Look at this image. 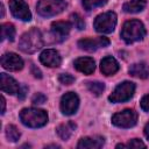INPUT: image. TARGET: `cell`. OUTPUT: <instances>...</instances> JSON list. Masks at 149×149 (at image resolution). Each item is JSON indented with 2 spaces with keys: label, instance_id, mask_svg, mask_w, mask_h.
I'll use <instances>...</instances> for the list:
<instances>
[{
  "label": "cell",
  "instance_id": "603a6c76",
  "mask_svg": "<svg viewBox=\"0 0 149 149\" xmlns=\"http://www.w3.org/2000/svg\"><path fill=\"white\" fill-rule=\"evenodd\" d=\"M88 91L94 95H100L105 90V84L100 81H88L87 83Z\"/></svg>",
  "mask_w": 149,
  "mask_h": 149
},
{
  "label": "cell",
  "instance_id": "9c48e42d",
  "mask_svg": "<svg viewBox=\"0 0 149 149\" xmlns=\"http://www.w3.org/2000/svg\"><path fill=\"white\" fill-rule=\"evenodd\" d=\"M9 9L14 17L21 21H30L31 13L23 0H9Z\"/></svg>",
  "mask_w": 149,
  "mask_h": 149
},
{
  "label": "cell",
  "instance_id": "5b68a950",
  "mask_svg": "<svg viewBox=\"0 0 149 149\" xmlns=\"http://www.w3.org/2000/svg\"><path fill=\"white\" fill-rule=\"evenodd\" d=\"M93 26L98 33L109 34L114 30V28L116 26V14L114 12L102 13L95 17Z\"/></svg>",
  "mask_w": 149,
  "mask_h": 149
},
{
  "label": "cell",
  "instance_id": "ba28073f",
  "mask_svg": "<svg viewBox=\"0 0 149 149\" xmlns=\"http://www.w3.org/2000/svg\"><path fill=\"white\" fill-rule=\"evenodd\" d=\"M79 107V98L74 92L65 93L61 99V111L65 115H72Z\"/></svg>",
  "mask_w": 149,
  "mask_h": 149
},
{
  "label": "cell",
  "instance_id": "44dd1931",
  "mask_svg": "<svg viewBox=\"0 0 149 149\" xmlns=\"http://www.w3.org/2000/svg\"><path fill=\"white\" fill-rule=\"evenodd\" d=\"M15 37V28L12 23H2L1 24V40L13 41Z\"/></svg>",
  "mask_w": 149,
  "mask_h": 149
},
{
  "label": "cell",
  "instance_id": "484cf974",
  "mask_svg": "<svg viewBox=\"0 0 149 149\" xmlns=\"http://www.w3.org/2000/svg\"><path fill=\"white\" fill-rule=\"evenodd\" d=\"M58 80H59V83L63 84V85H71V84L74 81V77H72V76L69 74V73H62V74H59Z\"/></svg>",
  "mask_w": 149,
  "mask_h": 149
},
{
  "label": "cell",
  "instance_id": "e0dca14e",
  "mask_svg": "<svg viewBox=\"0 0 149 149\" xmlns=\"http://www.w3.org/2000/svg\"><path fill=\"white\" fill-rule=\"evenodd\" d=\"M100 70L105 76H112L119 70L118 61L112 56H106L100 62Z\"/></svg>",
  "mask_w": 149,
  "mask_h": 149
},
{
  "label": "cell",
  "instance_id": "7402d4cb",
  "mask_svg": "<svg viewBox=\"0 0 149 149\" xmlns=\"http://www.w3.org/2000/svg\"><path fill=\"white\" fill-rule=\"evenodd\" d=\"M6 136H7L8 141H10V142H16V141H19L21 134H20L19 129H17L14 125H8V126L6 127Z\"/></svg>",
  "mask_w": 149,
  "mask_h": 149
},
{
  "label": "cell",
  "instance_id": "3957f363",
  "mask_svg": "<svg viewBox=\"0 0 149 149\" xmlns=\"http://www.w3.org/2000/svg\"><path fill=\"white\" fill-rule=\"evenodd\" d=\"M146 33V28L140 20H129L123 23L120 35L126 43H134L141 41Z\"/></svg>",
  "mask_w": 149,
  "mask_h": 149
},
{
  "label": "cell",
  "instance_id": "83f0119b",
  "mask_svg": "<svg viewBox=\"0 0 149 149\" xmlns=\"http://www.w3.org/2000/svg\"><path fill=\"white\" fill-rule=\"evenodd\" d=\"M45 101H47V97L43 93H37L33 97V104L35 105H41V104H44Z\"/></svg>",
  "mask_w": 149,
  "mask_h": 149
},
{
  "label": "cell",
  "instance_id": "8fae6325",
  "mask_svg": "<svg viewBox=\"0 0 149 149\" xmlns=\"http://www.w3.org/2000/svg\"><path fill=\"white\" fill-rule=\"evenodd\" d=\"M1 65L8 71H19L23 68V61L19 55L14 52H7L1 57Z\"/></svg>",
  "mask_w": 149,
  "mask_h": 149
},
{
  "label": "cell",
  "instance_id": "d4e9b609",
  "mask_svg": "<svg viewBox=\"0 0 149 149\" xmlns=\"http://www.w3.org/2000/svg\"><path fill=\"white\" fill-rule=\"evenodd\" d=\"M70 19H71L72 26H74L77 29L81 30V29L85 28V22H84V20L80 17V15H78V14H72V15L70 16Z\"/></svg>",
  "mask_w": 149,
  "mask_h": 149
},
{
  "label": "cell",
  "instance_id": "d6a6232c",
  "mask_svg": "<svg viewBox=\"0 0 149 149\" xmlns=\"http://www.w3.org/2000/svg\"><path fill=\"white\" fill-rule=\"evenodd\" d=\"M144 136H146V137L149 140V122H148V123L144 126Z\"/></svg>",
  "mask_w": 149,
  "mask_h": 149
},
{
  "label": "cell",
  "instance_id": "4316f807",
  "mask_svg": "<svg viewBox=\"0 0 149 149\" xmlns=\"http://www.w3.org/2000/svg\"><path fill=\"white\" fill-rule=\"evenodd\" d=\"M127 148H146V144L139 139H133L127 143Z\"/></svg>",
  "mask_w": 149,
  "mask_h": 149
},
{
  "label": "cell",
  "instance_id": "ac0fdd59",
  "mask_svg": "<svg viewBox=\"0 0 149 149\" xmlns=\"http://www.w3.org/2000/svg\"><path fill=\"white\" fill-rule=\"evenodd\" d=\"M128 72L130 76L136 77V78H141V79H146L149 77V68L143 62L134 63L133 65H130Z\"/></svg>",
  "mask_w": 149,
  "mask_h": 149
},
{
  "label": "cell",
  "instance_id": "6da1fadb",
  "mask_svg": "<svg viewBox=\"0 0 149 149\" xmlns=\"http://www.w3.org/2000/svg\"><path fill=\"white\" fill-rule=\"evenodd\" d=\"M43 47V38L42 34L37 28H33L24 33L20 41H19V48L26 54H34L37 50H40Z\"/></svg>",
  "mask_w": 149,
  "mask_h": 149
},
{
  "label": "cell",
  "instance_id": "cb8c5ba5",
  "mask_svg": "<svg viewBox=\"0 0 149 149\" xmlns=\"http://www.w3.org/2000/svg\"><path fill=\"white\" fill-rule=\"evenodd\" d=\"M105 3H106V0H83V6L86 10H91V9L102 6Z\"/></svg>",
  "mask_w": 149,
  "mask_h": 149
},
{
  "label": "cell",
  "instance_id": "5bb4252c",
  "mask_svg": "<svg viewBox=\"0 0 149 149\" xmlns=\"http://www.w3.org/2000/svg\"><path fill=\"white\" fill-rule=\"evenodd\" d=\"M71 28H72V23L68 21H57L51 24V31L54 36L57 37L59 41L64 40L69 35Z\"/></svg>",
  "mask_w": 149,
  "mask_h": 149
},
{
  "label": "cell",
  "instance_id": "7a4b0ae2",
  "mask_svg": "<svg viewBox=\"0 0 149 149\" xmlns=\"http://www.w3.org/2000/svg\"><path fill=\"white\" fill-rule=\"evenodd\" d=\"M20 120L29 128H40L48 122V114L40 108H23L20 112Z\"/></svg>",
  "mask_w": 149,
  "mask_h": 149
},
{
  "label": "cell",
  "instance_id": "9a60e30c",
  "mask_svg": "<svg viewBox=\"0 0 149 149\" xmlns=\"http://www.w3.org/2000/svg\"><path fill=\"white\" fill-rule=\"evenodd\" d=\"M73 65H74L76 70H78L79 72H83L84 74H91L95 70V63H94L93 58H91V57L77 58L74 61Z\"/></svg>",
  "mask_w": 149,
  "mask_h": 149
},
{
  "label": "cell",
  "instance_id": "52a82bcc",
  "mask_svg": "<svg viewBox=\"0 0 149 149\" xmlns=\"http://www.w3.org/2000/svg\"><path fill=\"white\" fill-rule=\"evenodd\" d=\"M137 122V113L134 109H123L112 116V123L119 128H130Z\"/></svg>",
  "mask_w": 149,
  "mask_h": 149
},
{
  "label": "cell",
  "instance_id": "1f68e13d",
  "mask_svg": "<svg viewBox=\"0 0 149 149\" xmlns=\"http://www.w3.org/2000/svg\"><path fill=\"white\" fill-rule=\"evenodd\" d=\"M1 105H2V108H1V113L3 114V113H5V109H6V100H5L3 95L1 97Z\"/></svg>",
  "mask_w": 149,
  "mask_h": 149
},
{
  "label": "cell",
  "instance_id": "30bf717a",
  "mask_svg": "<svg viewBox=\"0 0 149 149\" xmlns=\"http://www.w3.org/2000/svg\"><path fill=\"white\" fill-rule=\"evenodd\" d=\"M109 44V40L107 37H97V38H83L78 41V47L85 51H95L99 48H105Z\"/></svg>",
  "mask_w": 149,
  "mask_h": 149
},
{
  "label": "cell",
  "instance_id": "2e32d148",
  "mask_svg": "<svg viewBox=\"0 0 149 149\" xmlns=\"http://www.w3.org/2000/svg\"><path fill=\"white\" fill-rule=\"evenodd\" d=\"M105 140L102 136H93V137H83L79 140L77 148L78 149H99L104 146Z\"/></svg>",
  "mask_w": 149,
  "mask_h": 149
},
{
  "label": "cell",
  "instance_id": "f546056e",
  "mask_svg": "<svg viewBox=\"0 0 149 149\" xmlns=\"http://www.w3.org/2000/svg\"><path fill=\"white\" fill-rule=\"evenodd\" d=\"M27 92H28V87L27 86H22L20 90H19V94H17V98L20 99V100H23L24 98H26V95H27Z\"/></svg>",
  "mask_w": 149,
  "mask_h": 149
},
{
  "label": "cell",
  "instance_id": "ffe728a7",
  "mask_svg": "<svg viewBox=\"0 0 149 149\" xmlns=\"http://www.w3.org/2000/svg\"><path fill=\"white\" fill-rule=\"evenodd\" d=\"M146 5V0H130L123 5V10L126 13H139L144 9Z\"/></svg>",
  "mask_w": 149,
  "mask_h": 149
},
{
  "label": "cell",
  "instance_id": "d6986e66",
  "mask_svg": "<svg viewBox=\"0 0 149 149\" xmlns=\"http://www.w3.org/2000/svg\"><path fill=\"white\" fill-rule=\"evenodd\" d=\"M76 123L74 122H72V121H69V122H66V123H62V125H59L58 127H57V134H58V136L62 139V140H64V141H66L72 134H73V132H74V129H76Z\"/></svg>",
  "mask_w": 149,
  "mask_h": 149
},
{
  "label": "cell",
  "instance_id": "f1b7e54d",
  "mask_svg": "<svg viewBox=\"0 0 149 149\" xmlns=\"http://www.w3.org/2000/svg\"><path fill=\"white\" fill-rule=\"evenodd\" d=\"M141 108L144 112H149V94H146L141 99Z\"/></svg>",
  "mask_w": 149,
  "mask_h": 149
},
{
  "label": "cell",
  "instance_id": "7c38bea8",
  "mask_svg": "<svg viewBox=\"0 0 149 149\" xmlns=\"http://www.w3.org/2000/svg\"><path fill=\"white\" fill-rule=\"evenodd\" d=\"M40 61L43 65L49 68H58L62 63L61 55L55 49H47L40 55Z\"/></svg>",
  "mask_w": 149,
  "mask_h": 149
},
{
  "label": "cell",
  "instance_id": "4dcf8cb0",
  "mask_svg": "<svg viewBox=\"0 0 149 149\" xmlns=\"http://www.w3.org/2000/svg\"><path fill=\"white\" fill-rule=\"evenodd\" d=\"M31 73L34 74L35 78H42V72H41V70H40L38 68H36L35 65L31 66Z\"/></svg>",
  "mask_w": 149,
  "mask_h": 149
},
{
  "label": "cell",
  "instance_id": "8992f818",
  "mask_svg": "<svg viewBox=\"0 0 149 149\" xmlns=\"http://www.w3.org/2000/svg\"><path fill=\"white\" fill-rule=\"evenodd\" d=\"M134 92H135V84L132 81H123L115 87V90L108 97V100L114 104L125 102L128 101L134 95Z\"/></svg>",
  "mask_w": 149,
  "mask_h": 149
},
{
  "label": "cell",
  "instance_id": "836d02e7",
  "mask_svg": "<svg viewBox=\"0 0 149 149\" xmlns=\"http://www.w3.org/2000/svg\"><path fill=\"white\" fill-rule=\"evenodd\" d=\"M47 148H59V146H57V144H51V146H47Z\"/></svg>",
  "mask_w": 149,
  "mask_h": 149
},
{
  "label": "cell",
  "instance_id": "4fadbf2b",
  "mask_svg": "<svg viewBox=\"0 0 149 149\" xmlns=\"http://www.w3.org/2000/svg\"><path fill=\"white\" fill-rule=\"evenodd\" d=\"M0 87H1V91L6 92L8 94H15L20 90L17 81L13 77H10L6 73L0 74Z\"/></svg>",
  "mask_w": 149,
  "mask_h": 149
},
{
  "label": "cell",
  "instance_id": "277c9868",
  "mask_svg": "<svg viewBox=\"0 0 149 149\" xmlns=\"http://www.w3.org/2000/svg\"><path fill=\"white\" fill-rule=\"evenodd\" d=\"M65 7L66 3L64 0H40L36 6V9L41 16L50 17L62 13Z\"/></svg>",
  "mask_w": 149,
  "mask_h": 149
}]
</instances>
